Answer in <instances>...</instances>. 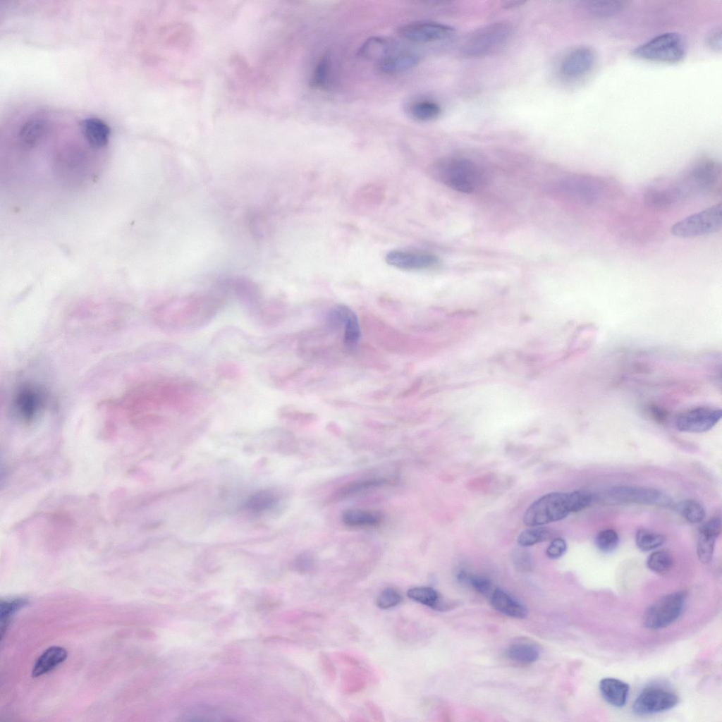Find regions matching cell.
<instances>
[{
	"mask_svg": "<svg viewBox=\"0 0 722 722\" xmlns=\"http://www.w3.org/2000/svg\"><path fill=\"white\" fill-rule=\"evenodd\" d=\"M619 538L617 532L611 529L601 531L597 534L595 544L598 549L604 553L613 551L618 546Z\"/></svg>",
	"mask_w": 722,
	"mask_h": 722,
	"instance_id": "ab89813d",
	"label": "cell"
},
{
	"mask_svg": "<svg viewBox=\"0 0 722 722\" xmlns=\"http://www.w3.org/2000/svg\"><path fill=\"white\" fill-rule=\"evenodd\" d=\"M708 46L714 51H720L721 48V30H715L711 32L707 38Z\"/></svg>",
	"mask_w": 722,
	"mask_h": 722,
	"instance_id": "c3c4849f",
	"label": "cell"
},
{
	"mask_svg": "<svg viewBox=\"0 0 722 722\" xmlns=\"http://www.w3.org/2000/svg\"><path fill=\"white\" fill-rule=\"evenodd\" d=\"M387 482V479L382 477H368L350 482L341 487L336 494V498H343L367 489L380 487Z\"/></svg>",
	"mask_w": 722,
	"mask_h": 722,
	"instance_id": "4316f807",
	"label": "cell"
},
{
	"mask_svg": "<svg viewBox=\"0 0 722 722\" xmlns=\"http://www.w3.org/2000/svg\"><path fill=\"white\" fill-rule=\"evenodd\" d=\"M513 32L511 25L506 22H496L484 25L472 32L464 41L462 54L467 57L488 55L502 47Z\"/></svg>",
	"mask_w": 722,
	"mask_h": 722,
	"instance_id": "52a82bcc",
	"label": "cell"
},
{
	"mask_svg": "<svg viewBox=\"0 0 722 722\" xmlns=\"http://www.w3.org/2000/svg\"><path fill=\"white\" fill-rule=\"evenodd\" d=\"M389 265L403 270H424L435 267L439 258L429 252L396 249L385 257Z\"/></svg>",
	"mask_w": 722,
	"mask_h": 722,
	"instance_id": "2e32d148",
	"label": "cell"
},
{
	"mask_svg": "<svg viewBox=\"0 0 722 722\" xmlns=\"http://www.w3.org/2000/svg\"><path fill=\"white\" fill-rule=\"evenodd\" d=\"M567 549V544L565 541L560 537L555 538L551 540L550 544L546 550V556L552 559H556L561 557Z\"/></svg>",
	"mask_w": 722,
	"mask_h": 722,
	"instance_id": "ee69618b",
	"label": "cell"
},
{
	"mask_svg": "<svg viewBox=\"0 0 722 722\" xmlns=\"http://www.w3.org/2000/svg\"><path fill=\"white\" fill-rule=\"evenodd\" d=\"M342 520L351 527H371L378 526L382 522L383 515L376 510L353 508L343 513Z\"/></svg>",
	"mask_w": 722,
	"mask_h": 722,
	"instance_id": "d4e9b609",
	"label": "cell"
},
{
	"mask_svg": "<svg viewBox=\"0 0 722 722\" xmlns=\"http://www.w3.org/2000/svg\"><path fill=\"white\" fill-rule=\"evenodd\" d=\"M432 173L443 185L467 194L481 189L486 180L482 169L476 163L463 157L442 158L433 165Z\"/></svg>",
	"mask_w": 722,
	"mask_h": 722,
	"instance_id": "277c9868",
	"label": "cell"
},
{
	"mask_svg": "<svg viewBox=\"0 0 722 722\" xmlns=\"http://www.w3.org/2000/svg\"><path fill=\"white\" fill-rule=\"evenodd\" d=\"M678 702L672 691L659 686L644 689L632 704L633 712L639 716L650 715L673 708Z\"/></svg>",
	"mask_w": 722,
	"mask_h": 722,
	"instance_id": "7c38bea8",
	"label": "cell"
},
{
	"mask_svg": "<svg viewBox=\"0 0 722 722\" xmlns=\"http://www.w3.org/2000/svg\"><path fill=\"white\" fill-rule=\"evenodd\" d=\"M216 372L223 379H233L240 376V369L233 362H224L217 367Z\"/></svg>",
	"mask_w": 722,
	"mask_h": 722,
	"instance_id": "f6af8a7d",
	"label": "cell"
},
{
	"mask_svg": "<svg viewBox=\"0 0 722 722\" xmlns=\"http://www.w3.org/2000/svg\"><path fill=\"white\" fill-rule=\"evenodd\" d=\"M393 43L381 37H371L367 39L358 50L360 56L366 59L380 60L396 52Z\"/></svg>",
	"mask_w": 722,
	"mask_h": 722,
	"instance_id": "603a6c76",
	"label": "cell"
},
{
	"mask_svg": "<svg viewBox=\"0 0 722 722\" xmlns=\"http://www.w3.org/2000/svg\"><path fill=\"white\" fill-rule=\"evenodd\" d=\"M647 565L653 572L666 574L672 568L673 559L668 551L659 550L650 554L647 561Z\"/></svg>",
	"mask_w": 722,
	"mask_h": 722,
	"instance_id": "e575fe53",
	"label": "cell"
},
{
	"mask_svg": "<svg viewBox=\"0 0 722 722\" xmlns=\"http://www.w3.org/2000/svg\"><path fill=\"white\" fill-rule=\"evenodd\" d=\"M622 1H590L587 2L586 7L592 13L596 16H610L620 11L624 7Z\"/></svg>",
	"mask_w": 722,
	"mask_h": 722,
	"instance_id": "74e56055",
	"label": "cell"
},
{
	"mask_svg": "<svg viewBox=\"0 0 722 722\" xmlns=\"http://www.w3.org/2000/svg\"><path fill=\"white\" fill-rule=\"evenodd\" d=\"M722 204L719 202L676 222L671 233L682 238L717 233L722 227Z\"/></svg>",
	"mask_w": 722,
	"mask_h": 722,
	"instance_id": "30bf717a",
	"label": "cell"
},
{
	"mask_svg": "<svg viewBox=\"0 0 722 722\" xmlns=\"http://www.w3.org/2000/svg\"><path fill=\"white\" fill-rule=\"evenodd\" d=\"M407 596L423 605L433 609L443 611L447 608L448 604L441 599L438 592L429 587H416L407 592Z\"/></svg>",
	"mask_w": 722,
	"mask_h": 722,
	"instance_id": "484cf974",
	"label": "cell"
},
{
	"mask_svg": "<svg viewBox=\"0 0 722 722\" xmlns=\"http://www.w3.org/2000/svg\"><path fill=\"white\" fill-rule=\"evenodd\" d=\"M82 128L89 143L95 148L104 147L109 142L110 128L102 120L89 117L82 120Z\"/></svg>",
	"mask_w": 722,
	"mask_h": 722,
	"instance_id": "7402d4cb",
	"label": "cell"
},
{
	"mask_svg": "<svg viewBox=\"0 0 722 722\" xmlns=\"http://www.w3.org/2000/svg\"><path fill=\"white\" fill-rule=\"evenodd\" d=\"M403 600L401 594L394 588L384 589L377 598V605L381 609H388L398 605Z\"/></svg>",
	"mask_w": 722,
	"mask_h": 722,
	"instance_id": "60d3db41",
	"label": "cell"
},
{
	"mask_svg": "<svg viewBox=\"0 0 722 722\" xmlns=\"http://www.w3.org/2000/svg\"><path fill=\"white\" fill-rule=\"evenodd\" d=\"M342 678L343 689L347 693L357 692L363 689L365 685L362 676L351 671L345 673Z\"/></svg>",
	"mask_w": 722,
	"mask_h": 722,
	"instance_id": "b9f144b4",
	"label": "cell"
},
{
	"mask_svg": "<svg viewBox=\"0 0 722 722\" xmlns=\"http://www.w3.org/2000/svg\"><path fill=\"white\" fill-rule=\"evenodd\" d=\"M277 413L280 418L291 422L305 423L315 419V415L305 412L290 405L281 406L279 408Z\"/></svg>",
	"mask_w": 722,
	"mask_h": 722,
	"instance_id": "f35d334b",
	"label": "cell"
},
{
	"mask_svg": "<svg viewBox=\"0 0 722 722\" xmlns=\"http://www.w3.org/2000/svg\"><path fill=\"white\" fill-rule=\"evenodd\" d=\"M274 495L267 491H260L252 495L247 500L246 506L252 512L267 510L276 503Z\"/></svg>",
	"mask_w": 722,
	"mask_h": 722,
	"instance_id": "8d00e7d4",
	"label": "cell"
},
{
	"mask_svg": "<svg viewBox=\"0 0 722 722\" xmlns=\"http://www.w3.org/2000/svg\"><path fill=\"white\" fill-rule=\"evenodd\" d=\"M295 565L298 571L306 573L314 570L315 563L310 555L303 554L295 560Z\"/></svg>",
	"mask_w": 722,
	"mask_h": 722,
	"instance_id": "7dc6e473",
	"label": "cell"
},
{
	"mask_svg": "<svg viewBox=\"0 0 722 722\" xmlns=\"http://www.w3.org/2000/svg\"><path fill=\"white\" fill-rule=\"evenodd\" d=\"M506 655L513 661L522 664H530L539 659V651L534 644L516 643L508 647Z\"/></svg>",
	"mask_w": 722,
	"mask_h": 722,
	"instance_id": "83f0119b",
	"label": "cell"
},
{
	"mask_svg": "<svg viewBox=\"0 0 722 722\" xmlns=\"http://www.w3.org/2000/svg\"><path fill=\"white\" fill-rule=\"evenodd\" d=\"M675 510L689 522L699 523L706 515L704 507L694 500H685L675 506Z\"/></svg>",
	"mask_w": 722,
	"mask_h": 722,
	"instance_id": "1f68e13d",
	"label": "cell"
},
{
	"mask_svg": "<svg viewBox=\"0 0 722 722\" xmlns=\"http://www.w3.org/2000/svg\"><path fill=\"white\" fill-rule=\"evenodd\" d=\"M418 61L414 53L396 51L378 61L377 68L386 74L399 73L413 68Z\"/></svg>",
	"mask_w": 722,
	"mask_h": 722,
	"instance_id": "ffe728a7",
	"label": "cell"
},
{
	"mask_svg": "<svg viewBox=\"0 0 722 722\" xmlns=\"http://www.w3.org/2000/svg\"><path fill=\"white\" fill-rule=\"evenodd\" d=\"M319 661L325 675L331 681L336 678V669L329 656L324 652L319 654Z\"/></svg>",
	"mask_w": 722,
	"mask_h": 722,
	"instance_id": "bcb514c9",
	"label": "cell"
},
{
	"mask_svg": "<svg viewBox=\"0 0 722 722\" xmlns=\"http://www.w3.org/2000/svg\"><path fill=\"white\" fill-rule=\"evenodd\" d=\"M594 63V51L587 47H579L573 49L563 58L560 70L565 78L578 79L590 72Z\"/></svg>",
	"mask_w": 722,
	"mask_h": 722,
	"instance_id": "e0dca14e",
	"label": "cell"
},
{
	"mask_svg": "<svg viewBox=\"0 0 722 722\" xmlns=\"http://www.w3.org/2000/svg\"><path fill=\"white\" fill-rule=\"evenodd\" d=\"M67 657L66 650L59 646L47 649L37 659L32 671V677H39L49 673L63 663Z\"/></svg>",
	"mask_w": 722,
	"mask_h": 722,
	"instance_id": "cb8c5ba5",
	"label": "cell"
},
{
	"mask_svg": "<svg viewBox=\"0 0 722 722\" xmlns=\"http://www.w3.org/2000/svg\"><path fill=\"white\" fill-rule=\"evenodd\" d=\"M491 603L501 613L515 618H524L527 615L525 606L501 589H495L490 594Z\"/></svg>",
	"mask_w": 722,
	"mask_h": 722,
	"instance_id": "44dd1931",
	"label": "cell"
},
{
	"mask_svg": "<svg viewBox=\"0 0 722 722\" xmlns=\"http://www.w3.org/2000/svg\"><path fill=\"white\" fill-rule=\"evenodd\" d=\"M366 707L371 716L377 721H384V714L380 708L371 701L366 702Z\"/></svg>",
	"mask_w": 722,
	"mask_h": 722,
	"instance_id": "681fc988",
	"label": "cell"
},
{
	"mask_svg": "<svg viewBox=\"0 0 722 722\" xmlns=\"http://www.w3.org/2000/svg\"><path fill=\"white\" fill-rule=\"evenodd\" d=\"M593 495L587 490L571 492H552L540 497L526 510L523 522L528 527L542 526L561 520L570 513L580 511L589 506Z\"/></svg>",
	"mask_w": 722,
	"mask_h": 722,
	"instance_id": "3957f363",
	"label": "cell"
},
{
	"mask_svg": "<svg viewBox=\"0 0 722 722\" xmlns=\"http://www.w3.org/2000/svg\"><path fill=\"white\" fill-rule=\"evenodd\" d=\"M686 597L685 592L678 591L659 598L645 610L642 616L644 627L659 630L674 623L683 613Z\"/></svg>",
	"mask_w": 722,
	"mask_h": 722,
	"instance_id": "8fae6325",
	"label": "cell"
},
{
	"mask_svg": "<svg viewBox=\"0 0 722 722\" xmlns=\"http://www.w3.org/2000/svg\"><path fill=\"white\" fill-rule=\"evenodd\" d=\"M48 405V394L41 386L23 382L13 391L11 409L13 415L24 423H31L44 412Z\"/></svg>",
	"mask_w": 722,
	"mask_h": 722,
	"instance_id": "9c48e42d",
	"label": "cell"
},
{
	"mask_svg": "<svg viewBox=\"0 0 722 722\" xmlns=\"http://www.w3.org/2000/svg\"><path fill=\"white\" fill-rule=\"evenodd\" d=\"M559 195L584 204H595L605 200L611 187L604 178L591 175H568L560 179L554 188Z\"/></svg>",
	"mask_w": 722,
	"mask_h": 722,
	"instance_id": "8992f818",
	"label": "cell"
},
{
	"mask_svg": "<svg viewBox=\"0 0 722 722\" xmlns=\"http://www.w3.org/2000/svg\"><path fill=\"white\" fill-rule=\"evenodd\" d=\"M28 604L25 599L2 601L0 605L1 638H3L11 617Z\"/></svg>",
	"mask_w": 722,
	"mask_h": 722,
	"instance_id": "836d02e7",
	"label": "cell"
},
{
	"mask_svg": "<svg viewBox=\"0 0 722 722\" xmlns=\"http://www.w3.org/2000/svg\"><path fill=\"white\" fill-rule=\"evenodd\" d=\"M719 408L699 406L680 413L675 420L676 428L683 432L702 433L713 428L721 418Z\"/></svg>",
	"mask_w": 722,
	"mask_h": 722,
	"instance_id": "5bb4252c",
	"label": "cell"
},
{
	"mask_svg": "<svg viewBox=\"0 0 722 722\" xmlns=\"http://www.w3.org/2000/svg\"><path fill=\"white\" fill-rule=\"evenodd\" d=\"M609 496L616 501L623 503H640L668 507L672 499L661 491L643 487L618 485L608 490Z\"/></svg>",
	"mask_w": 722,
	"mask_h": 722,
	"instance_id": "4fadbf2b",
	"label": "cell"
},
{
	"mask_svg": "<svg viewBox=\"0 0 722 722\" xmlns=\"http://www.w3.org/2000/svg\"><path fill=\"white\" fill-rule=\"evenodd\" d=\"M207 390L193 381L162 378L143 382L130 389L117 403L131 418L159 422L163 409L189 413L201 409L207 401Z\"/></svg>",
	"mask_w": 722,
	"mask_h": 722,
	"instance_id": "6da1fadb",
	"label": "cell"
},
{
	"mask_svg": "<svg viewBox=\"0 0 722 722\" xmlns=\"http://www.w3.org/2000/svg\"><path fill=\"white\" fill-rule=\"evenodd\" d=\"M454 30L451 26L436 22H415L402 26L399 34L415 43H428L451 36Z\"/></svg>",
	"mask_w": 722,
	"mask_h": 722,
	"instance_id": "9a60e30c",
	"label": "cell"
},
{
	"mask_svg": "<svg viewBox=\"0 0 722 722\" xmlns=\"http://www.w3.org/2000/svg\"><path fill=\"white\" fill-rule=\"evenodd\" d=\"M721 179V164L711 159H702L671 181V185L682 202L714 191L720 185Z\"/></svg>",
	"mask_w": 722,
	"mask_h": 722,
	"instance_id": "5b68a950",
	"label": "cell"
},
{
	"mask_svg": "<svg viewBox=\"0 0 722 722\" xmlns=\"http://www.w3.org/2000/svg\"><path fill=\"white\" fill-rule=\"evenodd\" d=\"M686 42L676 32L659 35L636 47L632 54L640 59L663 63H677L685 56Z\"/></svg>",
	"mask_w": 722,
	"mask_h": 722,
	"instance_id": "ba28073f",
	"label": "cell"
},
{
	"mask_svg": "<svg viewBox=\"0 0 722 722\" xmlns=\"http://www.w3.org/2000/svg\"><path fill=\"white\" fill-rule=\"evenodd\" d=\"M223 304L215 295L188 296L171 300L154 313V321L163 329L183 333L200 329L218 314Z\"/></svg>",
	"mask_w": 722,
	"mask_h": 722,
	"instance_id": "7a4b0ae2",
	"label": "cell"
},
{
	"mask_svg": "<svg viewBox=\"0 0 722 722\" xmlns=\"http://www.w3.org/2000/svg\"><path fill=\"white\" fill-rule=\"evenodd\" d=\"M664 542L663 535L645 528L638 530L635 536L636 545L643 551L656 549L661 546Z\"/></svg>",
	"mask_w": 722,
	"mask_h": 722,
	"instance_id": "d6a6232c",
	"label": "cell"
},
{
	"mask_svg": "<svg viewBox=\"0 0 722 722\" xmlns=\"http://www.w3.org/2000/svg\"><path fill=\"white\" fill-rule=\"evenodd\" d=\"M441 112L440 106L429 100L419 101L410 108L412 116L419 121H428L439 117Z\"/></svg>",
	"mask_w": 722,
	"mask_h": 722,
	"instance_id": "4dcf8cb0",
	"label": "cell"
},
{
	"mask_svg": "<svg viewBox=\"0 0 722 722\" xmlns=\"http://www.w3.org/2000/svg\"><path fill=\"white\" fill-rule=\"evenodd\" d=\"M599 691L604 700L615 707H623L627 702L629 685L613 678H605L599 682Z\"/></svg>",
	"mask_w": 722,
	"mask_h": 722,
	"instance_id": "d6986e66",
	"label": "cell"
},
{
	"mask_svg": "<svg viewBox=\"0 0 722 722\" xmlns=\"http://www.w3.org/2000/svg\"><path fill=\"white\" fill-rule=\"evenodd\" d=\"M721 532V520L714 517L700 528L697 542V555L704 564L709 563L713 557L715 542Z\"/></svg>",
	"mask_w": 722,
	"mask_h": 722,
	"instance_id": "ac0fdd59",
	"label": "cell"
},
{
	"mask_svg": "<svg viewBox=\"0 0 722 722\" xmlns=\"http://www.w3.org/2000/svg\"><path fill=\"white\" fill-rule=\"evenodd\" d=\"M553 532L542 526L530 527L522 531L518 537V543L522 546H530L537 543L551 540Z\"/></svg>",
	"mask_w": 722,
	"mask_h": 722,
	"instance_id": "f546056e",
	"label": "cell"
},
{
	"mask_svg": "<svg viewBox=\"0 0 722 722\" xmlns=\"http://www.w3.org/2000/svg\"><path fill=\"white\" fill-rule=\"evenodd\" d=\"M458 579L470 583L476 591L482 594H487L491 591V582L484 577L470 576L465 573H461L458 575Z\"/></svg>",
	"mask_w": 722,
	"mask_h": 722,
	"instance_id": "7bdbcfd3",
	"label": "cell"
},
{
	"mask_svg": "<svg viewBox=\"0 0 722 722\" xmlns=\"http://www.w3.org/2000/svg\"><path fill=\"white\" fill-rule=\"evenodd\" d=\"M331 61L329 55H324L317 63L310 84L314 88L322 89L328 85L330 75Z\"/></svg>",
	"mask_w": 722,
	"mask_h": 722,
	"instance_id": "d590c367",
	"label": "cell"
},
{
	"mask_svg": "<svg viewBox=\"0 0 722 722\" xmlns=\"http://www.w3.org/2000/svg\"><path fill=\"white\" fill-rule=\"evenodd\" d=\"M360 336L359 320L352 310L343 327V344L345 349L350 353L354 352L357 349Z\"/></svg>",
	"mask_w": 722,
	"mask_h": 722,
	"instance_id": "f1b7e54d",
	"label": "cell"
}]
</instances>
